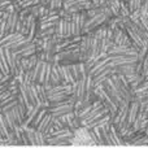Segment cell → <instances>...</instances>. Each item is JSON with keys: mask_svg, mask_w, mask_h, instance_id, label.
<instances>
[{"mask_svg": "<svg viewBox=\"0 0 148 148\" xmlns=\"http://www.w3.org/2000/svg\"><path fill=\"white\" fill-rule=\"evenodd\" d=\"M59 83H65L62 82V78L59 72V64L57 62H52V69H51V84H59Z\"/></svg>", "mask_w": 148, "mask_h": 148, "instance_id": "15", "label": "cell"}, {"mask_svg": "<svg viewBox=\"0 0 148 148\" xmlns=\"http://www.w3.org/2000/svg\"><path fill=\"white\" fill-rule=\"evenodd\" d=\"M131 14L130 9H129L127 4H126L125 0H121V7H120V16H122V17H129V16Z\"/></svg>", "mask_w": 148, "mask_h": 148, "instance_id": "16", "label": "cell"}, {"mask_svg": "<svg viewBox=\"0 0 148 148\" xmlns=\"http://www.w3.org/2000/svg\"><path fill=\"white\" fill-rule=\"evenodd\" d=\"M39 60L38 55H33V56H29V57H21V65L25 70H31L34 68V65L36 64V61Z\"/></svg>", "mask_w": 148, "mask_h": 148, "instance_id": "14", "label": "cell"}, {"mask_svg": "<svg viewBox=\"0 0 148 148\" xmlns=\"http://www.w3.org/2000/svg\"><path fill=\"white\" fill-rule=\"evenodd\" d=\"M86 20L87 16L86 12L82 10V12H75L72 13V30H73V35H82L84 30V25H86Z\"/></svg>", "mask_w": 148, "mask_h": 148, "instance_id": "4", "label": "cell"}, {"mask_svg": "<svg viewBox=\"0 0 148 148\" xmlns=\"http://www.w3.org/2000/svg\"><path fill=\"white\" fill-rule=\"evenodd\" d=\"M18 103L20 101H18L17 95H10L9 97H7V99H4V100L0 101V109H1V112L9 110V109H12L13 107H16Z\"/></svg>", "mask_w": 148, "mask_h": 148, "instance_id": "12", "label": "cell"}, {"mask_svg": "<svg viewBox=\"0 0 148 148\" xmlns=\"http://www.w3.org/2000/svg\"><path fill=\"white\" fill-rule=\"evenodd\" d=\"M73 95V83L53 84L47 90V99L51 103H60L69 99Z\"/></svg>", "mask_w": 148, "mask_h": 148, "instance_id": "1", "label": "cell"}, {"mask_svg": "<svg viewBox=\"0 0 148 148\" xmlns=\"http://www.w3.org/2000/svg\"><path fill=\"white\" fill-rule=\"evenodd\" d=\"M138 51L135 47L133 46H118V44L113 43L112 46L109 47L107 53L108 55H122V56H126V55H138Z\"/></svg>", "mask_w": 148, "mask_h": 148, "instance_id": "8", "label": "cell"}, {"mask_svg": "<svg viewBox=\"0 0 148 148\" xmlns=\"http://www.w3.org/2000/svg\"><path fill=\"white\" fill-rule=\"evenodd\" d=\"M36 4H42V0H35Z\"/></svg>", "mask_w": 148, "mask_h": 148, "instance_id": "19", "label": "cell"}, {"mask_svg": "<svg viewBox=\"0 0 148 148\" xmlns=\"http://www.w3.org/2000/svg\"><path fill=\"white\" fill-rule=\"evenodd\" d=\"M109 56L110 65L113 68L120 66V65H127V64H136L138 62V55H108Z\"/></svg>", "mask_w": 148, "mask_h": 148, "instance_id": "6", "label": "cell"}, {"mask_svg": "<svg viewBox=\"0 0 148 148\" xmlns=\"http://www.w3.org/2000/svg\"><path fill=\"white\" fill-rule=\"evenodd\" d=\"M52 122H53V116L51 114V112H47L46 116L43 117V120L40 121V123H39L38 126H36V130L40 131V133L43 134H48L49 130H51V126H52Z\"/></svg>", "mask_w": 148, "mask_h": 148, "instance_id": "11", "label": "cell"}, {"mask_svg": "<svg viewBox=\"0 0 148 148\" xmlns=\"http://www.w3.org/2000/svg\"><path fill=\"white\" fill-rule=\"evenodd\" d=\"M44 62H46L44 60H40V59H39L38 61H36V64L34 65L33 69L29 70V75H30L31 82H36V81H38V77H39V74H40L42 69H43Z\"/></svg>", "mask_w": 148, "mask_h": 148, "instance_id": "13", "label": "cell"}, {"mask_svg": "<svg viewBox=\"0 0 148 148\" xmlns=\"http://www.w3.org/2000/svg\"><path fill=\"white\" fill-rule=\"evenodd\" d=\"M27 40L29 39L26 38L23 34L18 33V31H13V33H8L7 35L0 38V47H3V48H9L13 51V49H16L17 47H20L21 44H23Z\"/></svg>", "mask_w": 148, "mask_h": 148, "instance_id": "3", "label": "cell"}, {"mask_svg": "<svg viewBox=\"0 0 148 148\" xmlns=\"http://www.w3.org/2000/svg\"><path fill=\"white\" fill-rule=\"evenodd\" d=\"M51 3V0H42V4L43 5H48Z\"/></svg>", "mask_w": 148, "mask_h": 148, "instance_id": "18", "label": "cell"}, {"mask_svg": "<svg viewBox=\"0 0 148 148\" xmlns=\"http://www.w3.org/2000/svg\"><path fill=\"white\" fill-rule=\"evenodd\" d=\"M62 3H64V0H51L48 7L51 8L52 10H55V12H59V10L62 8Z\"/></svg>", "mask_w": 148, "mask_h": 148, "instance_id": "17", "label": "cell"}, {"mask_svg": "<svg viewBox=\"0 0 148 148\" xmlns=\"http://www.w3.org/2000/svg\"><path fill=\"white\" fill-rule=\"evenodd\" d=\"M59 72L62 78V82H65V83H75L77 82L74 69H73V64H69V65L59 64Z\"/></svg>", "mask_w": 148, "mask_h": 148, "instance_id": "10", "label": "cell"}, {"mask_svg": "<svg viewBox=\"0 0 148 148\" xmlns=\"http://www.w3.org/2000/svg\"><path fill=\"white\" fill-rule=\"evenodd\" d=\"M105 114H110L109 109H108V107L101 101V100L97 99L95 103H92V108L90 109V112L79 121V123H81L82 126H87L91 122L99 120L100 117H103V116H105Z\"/></svg>", "mask_w": 148, "mask_h": 148, "instance_id": "2", "label": "cell"}, {"mask_svg": "<svg viewBox=\"0 0 148 148\" xmlns=\"http://www.w3.org/2000/svg\"><path fill=\"white\" fill-rule=\"evenodd\" d=\"M51 69H52V62L46 61L43 65V69H42V72L38 77V81H36L38 83L43 84L46 87V90H48L52 86L51 84Z\"/></svg>", "mask_w": 148, "mask_h": 148, "instance_id": "9", "label": "cell"}, {"mask_svg": "<svg viewBox=\"0 0 148 148\" xmlns=\"http://www.w3.org/2000/svg\"><path fill=\"white\" fill-rule=\"evenodd\" d=\"M112 40L114 44L118 46H133L129 35L126 34V31L121 27H116L113 29V34H112Z\"/></svg>", "mask_w": 148, "mask_h": 148, "instance_id": "7", "label": "cell"}, {"mask_svg": "<svg viewBox=\"0 0 148 148\" xmlns=\"http://www.w3.org/2000/svg\"><path fill=\"white\" fill-rule=\"evenodd\" d=\"M55 36L59 39L74 36L73 30H72V21L65 20V18H60V21L55 26Z\"/></svg>", "mask_w": 148, "mask_h": 148, "instance_id": "5", "label": "cell"}]
</instances>
